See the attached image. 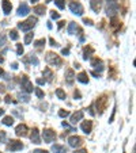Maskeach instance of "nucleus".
I'll list each match as a JSON object with an SVG mask.
<instances>
[{"mask_svg": "<svg viewBox=\"0 0 136 153\" xmlns=\"http://www.w3.org/2000/svg\"><path fill=\"white\" fill-rule=\"evenodd\" d=\"M4 90H5L4 86H0V92H4Z\"/></svg>", "mask_w": 136, "mask_h": 153, "instance_id": "obj_54", "label": "nucleus"}, {"mask_svg": "<svg viewBox=\"0 0 136 153\" xmlns=\"http://www.w3.org/2000/svg\"><path fill=\"white\" fill-rule=\"evenodd\" d=\"M76 79H78V82H80L82 84H89V77H87V73H86V72H80L78 76H76Z\"/></svg>", "mask_w": 136, "mask_h": 153, "instance_id": "obj_20", "label": "nucleus"}, {"mask_svg": "<svg viewBox=\"0 0 136 153\" xmlns=\"http://www.w3.org/2000/svg\"><path fill=\"white\" fill-rule=\"evenodd\" d=\"M4 102L5 103H11V102H12V98H11L10 95H7V96H5V99H4Z\"/></svg>", "mask_w": 136, "mask_h": 153, "instance_id": "obj_43", "label": "nucleus"}, {"mask_svg": "<svg viewBox=\"0 0 136 153\" xmlns=\"http://www.w3.org/2000/svg\"><path fill=\"white\" fill-rule=\"evenodd\" d=\"M36 23H37V18H36V16H30L27 21L18 23V29H19V30H22V31H26V33H29V31H30L33 27L36 26Z\"/></svg>", "mask_w": 136, "mask_h": 153, "instance_id": "obj_1", "label": "nucleus"}, {"mask_svg": "<svg viewBox=\"0 0 136 153\" xmlns=\"http://www.w3.org/2000/svg\"><path fill=\"white\" fill-rule=\"evenodd\" d=\"M49 43H50V46H59V45H57V42L55 41L53 38H50V39H49Z\"/></svg>", "mask_w": 136, "mask_h": 153, "instance_id": "obj_41", "label": "nucleus"}, {"mask_svg": "<svg viewBox=\"0 0 136 153\" xmlns=\"http://www.w3.org/2000/svg\"><path fill=\"white\" fill-rule=\"evenodd\" d=\"M1 115H4V110H3V108H0V117H1Z\"/></svg>", "mask_w": 136, "mask_h": 153, "instance_id": "obj_55", "label": "nucleus"}, {"mask_svg": "<svg viewBox=\"0 0 136 153\" xmlns=\"http://www.w3.org/2000/svg\"><path fill=\"white\" fill-rule=\"evenodd\" d=\"M34 92H36L37 98H40V99H44V96H45V94H44L41 88H34Z\"/></svg>", "mask_w": 136, "mask_h": 153, "instance_id": "obj_29", "label": "nucleus"}, {"mask_svg": "<svg viewBox=\"0 0 136 153\" xmlns=\"http://www.w3.org/2000/svg\"><path fill=\"white\" fill-rule=\"evenodd\" d=\"M91 66H93V68H97V69H100V71H102V69H104L102 60H100L98 57H94V58L91 60Z\"/></svg>", "mask_w": 136, "mask_h": 153, "instance_id": "obj_18", "label": "nucleus"}, {"mask_svg": "<svg viewBox=\"0 0 136 153\" xmlns=\"http://www.w3.org/2000/svg\"><path fill=\"white\" fill-rule=\"evenodd\" d=\"M30 1H32V3H37V1H38V0H30Z\"/></svg>", "mask_w": 136, "mask_h": 153, "instance_id": "obj_56", "label": "nucleus"}, {"mask_svg": "<svg viewBox=\"0 0 136 153\" xmlns=\"http://www.w3.org/2000/svg\"><path fill=\"white\" fill-rule=\"evenodd\" d=\"M0 76H4V71H3V68H0Z\"/></svg>", "mask_w": 136, "mask_h": 153, "instance_id": "obj_53", "label": "nucleus"}, {"mask_svg": "<svg viewBox=\"0 0 136 153\" xmlns=\"http://www.w3.org/2000/svg\"><path fill=\"white\" fill-rule=\"evenodd\" d=\"M37 84H38V86H44V84H45V80H44V79H37Z\"/></svg>", "mask_w": 136, "mask_h": 153, "instance_id": "obj_40", "label": "nucleus"}, {"mask_svg": "<svg viewBox=\"0 0 136 153\" xmlns=\"http://www.w3.org/2000/svg\"><path fill=\"white\" fill-rule=\"evenodd\" d=\"M52 152H55V153H67V149L64 148L63 145L55 144V145L52 146Z\"/></svg>", "mask_w": 136, "mask_h": 153, "instance_id": "obj_21", "label": "nucleus"}, {"mask_svg": "<svg viewBox=\"0 0 136 153\" xmlns=\"http://www.w3.org/2000/svg\"><path fill=\"white\" fill-rule=\"evenodd\" d=\"M11 68H12V69H18V64H16V62H14V64L11 65Z\"/></svg>", "mask_w": 136, "mask_h": 153, "instance_id": "obj_50", "label": "nucleus"}, {"mask_svg": "<svg viewBox=\"0 0 136 153\" xmlns=\"http://www.w3.org/2000/svg\"><path fill=\"white\" fill-rule=\"evenodd\" d=\"M8 150L11 152H18V150H22L23 149V144L21 141H18V140H11L10 142H8Z\"/></svg>", "mask_w": 136, "mask_h": 153, "instance_id": "obj_7", "label": "nucleus"}, {"mask_svg": "<svg viewBox=\"0 0 136 153\" xmlns=\"http://www.w3.org/2000/svg\"><path fill=\"white\" fill-rule=\"evenodd\" d=\"M67 31H68V34H75L76 31H78V26H76V23L75 22H71L69 25H68V29H67Z\"/></svg>", "mask_w": 136, "mask_h": 153, "instance_id": "obj_24", "label": "nucleus"}, {"mask_svg": "<svg viewBox=\"0 0 136 153\" xmlns=\"http://www.w3.org/2000/svg\"><path fill=\"white\" fill-rule=\"evenodd\" d=\"M73 96L76 98V99H80V92H79V91H75V94H73Z\"/></svg>", "mask_w": 136, "mask_h": 153, "instance_id": "obj_45", "label": "nucleus"}, {"mask_svg": "<svg viewBox=\"0 0 136 153\" xmlns=\"http://www.w3.org/2000/svg\"><path fill=\"white\" fill-rule=\"evenodd\" d=\"M89 110H90V114H91V115H94V114H95V112H94V111H93V106H91V107H90V108H89Z\"/></svg>", "mask_w": 136, "mask_h": 153, "instance_id": "obj_52", "label": "nucleus"}, {"mask_svg": "<svg viewBox=\"0 0 136 153\" xmlns=\"http://www.w3.org/2000/svg\"><path fill=\"white\" fill-rule=\"evenodd\" d=\"M106 106H108V98L105 96V95H102V96H100L98 99H97V102H95V107H97V110H98V114H104V111L106 110Z\"/></svg>", "mask_w": 136, "mask_h": 153, "instance_id": "obj_3", "label": "nucleus"}, {"mask_svg": "<svg viewBox=\"0 0 136 153\" xmlns=\"http://www.w3.org/2000/svg\"><path fill=\"white\" fill-rule=\"evenodd\" d=\"M68 144H69L71 148H79V146H82L83 140H82V137H79V136H72V137L68 138Z\"/></svg>", "mask_w": 136, "mask_h": 153, "instance_id": "obj_8", "label": "nucleus"}, {"mask_svg": "<svg viewBox=\"0 0 136 153\" xmlns=\"http://www.w3.org/2000/svg\"><path fill=\"white\" fill-rule=\"evenodd\" d=\"M61 53H63L64 56H68V54H69V49H68V47H67V49H63V50H61Z\"/></svg>", "mask_w": 136, "mask_h": 153, "instance_id": "obj_44", "label": "nucleus"}, {"mask_svg": "<svg viewBox=\"0 0 136 153\" xmlns=\"http://www.w3.org/2000/svg\"><path fill=\"white\" fill-rule=\"evenodd\" d=\"M93 51H94V49L91 46H87L83 51V60H89L90 57H91V54H93Z\"/></svg>", "mask_w": 136, "mask_h": 153, "instance_id": "obj_22", "label": "nucleus"}, {"mask_svg": "<svg viewBox=\"0 0 136 153\" xmlns=\"http://www.w3.org/2000/svg\"><path fill=\"white\" fill-rule=\"evenodd\" d=\"M64 76H65V83H67L68 86H72L73 80H75V72H73L72 69H67Z\"/></svg>", "mask_w": 136, "mask_h": 153, "instance_id": "obj_11", "label": "nucleus"}, {"mask_svg": "<svg viewBox=\"0 0 136 153\" xmlns=\"http://www.w3.org/2000/svg\"><path fill=\"white\" fill-rule=\"evenodd\" d=\"M117 12H118V3H113V4L108 5V8H106V14H108V16L114 18V16L117 15Z\"/></svg>", "mask_w": 136, "mask_h": 153, "instance_id": "obj_10", "label": "nucleus"}, {"mask_svg": "<svg viewBox=\"0 0 136 153\" xmlns=\"http://www.w3.org/2000/svg\"><path fill=\"white\" fill-rule=\"evenodd\" d=\"M5 141V133L4 132H0V144H3Z\"/></svg>", "mask_w": 136, "mask_h": 153, "instance_id": "obj_36", "label": "nucleus"}, {"mask_svg": "<svg viewBox=\"0 0 136 153\" xmlns=\"http://www.w3.org/2000/svg\"><path fill=\"white\" fill-rule=\"evenodd\" d=\"M69 115V112L67 111V110H60L59 111V117L60 118H65V117H68Z\"/></svg>", "mask_w": 136, "mask_h": 153, "instance_id": "obj_33", "label": "nucleus"}, {"mask_svg": "<svg viewBox=\"0 0 136 153\" xmlns=\"http://www.w3.org/2000/svg\"><path fill=\"white\" fill-rule=\"evenodd\" d=\"M45 60H46V62L48 64H50V65H55V66L61 65V58H60L56 53H53V51H48Z\"/></svg>", "mask_w": 136, "mask_h": 153, "instance_id": "obj_2", "label": "nucleus"}, {"mask_svg": "<svg viewBox=\"0 0 136 153\" xmlns=\"http://www.w3.org/2000/svg\"><path fill=\"white\" fill-rule=\"evenodd\" d=\"M21 86L22 88H23V91L27 92V94H30V92H33V84L32 82L29 80V77L26 76V75H23L21 79Z\"/></svg>", "mask_w": 136, "mask_h": 153, "instance_id": "obj_6", "label": "nucleus"}, {"mask_svg": "<svg viewBox=\"0 0 136 153\" xmlns=\"http://www.w3.org/2000/svg\"><path fill=\"white\" fill-rule=\"evenodd\" d=\"M10 38L12 39V41H18V38H19V35H18V31H16V30H11L10 31Z\"/></svg>", "mask_w": 136, "mask_h": 153, "instance_id": "obj_28", "label": "nucleus"}, {"mask_svg": "<svg viewBox=\"0 0 136 153\" xmlns=\"http://www.w3.org/2000/svg\"><path fill=\"white\" fill-rule=\"evenodd\" d=\"M0 153H1V152H0Z\"/></svg>", "mask_w": 136, "mask_h": 153, "instance_id": "obj_57", "label": "nucleus"}, {"mask_svg": "<svg viewBox=\"0 0 136 153\" xmlns=\"http://www.w3.org/2000/svg\"><path fill=\"white\" fill-rule=\"evenodd\" d=\"M80 129H82V132H84L86 134H90V133H91V129H93V122H91V121H83L82 125H80Z\"/></svg>", "mask_w": 136, "mask_h": 153, "instance_id": "obj_12", "label": "nucleus"}, {"mask_svg": "<svg viewBox=\"0 0 136 153\" xmlns=\"http://www.w3.org/2000/svg\"><path fill=\"white\" fill-rule=\"evenodd\" d=\"M4 62V58H3V56H1V53H0V64H3Z\"/></svg>", "mask_w": 136, "mask_h": 153, "instance_id": "obj_51", "label": "nucleus"}, {"mask_svg": "<svg viewBox=\"0 0 136 153\" xmlns=\"http://www.w3.org/2000/svg\"><path fill=\"white\" fill-rule=\"evenodd\" d=\"M5 43V35H0V45H4Z\"/></svg>", "mask_w": 136, "mask_h": 153, "instance_id": "obj_42", "label": "nucleus"}, {"mask_svg": "<svg viewBox=\"0 0 136 153\" xmlns=\"http://www.w3.org/2000/svg\"><path fill=\"white\" fill-rule=\"evenodd\" d=\"M30 140H32L33 144H41V138H40V132H38V129H33L32 130Z\"/></svg>", "mask_w": 136, "mask_h": 153, "instance_id": "obj_13", "label": "nucleus"}, {"mask_svg": "<svg viewBox=\"0 0 136 153\" xmlns=\"http://www.w3.org/2000/svg\"><path fill=\"white\" fill-rule=\"evenodd\" d=\"M27 132H29V129H27V126L26 125H23V123L18 125V126L15 128V134L18 136V137H26Z\"/></svg>", "mask_w": 136, "mask_h": 153, "instance_id": "obj_9", "label": "nucleus"}, {"mask_svg": "<svg viewBox=\"0 0 136 153\" xmlns=\"http://www.w3.org/2000/svg\"><path fill=\"white\" fill-rule=\"evenodd\" d=\"M42 75H44V77H45V79H44L45 82L50 83L53 80V73H52V71H50L49 68H45V69H44V72H42Z\"/></svg>", "mask_w": 136, "mask_h": 153, "instance_id": "obj_19", "label": "nucleus"}, {"mask_svg": "<svg viewBox=\"0 0 136 153\" xmlns=\"http://www.w3.org/2000/svg\"><path fill=\"white\" fill-rule=\"evenodd\" d=\"M82 118H83V111H82V110L73 112L72 115H71V123H73V125H75V123H78Z\"/></svg>", "mask_w": 136, "mask_h": 153, "instance_id": "obj_17", "label": "nucleus"}, {"mask_svg": "<svg viewBox=\"0 0 136 153\" xmlns=\"http://www.w3.org/2000/svg\"><path fill=\"white\" fill-rule=\"evenodd\" d=\"M90 7L94 12H100L101 7H102V0H91L90 1Z\"/></svg>", "mask_w": 136, "mask_h": 153, "instance_id": "obj_15", "label": "nucleus"}, {"mask_svg": "<svg viewBox=\"0 0 136 153\" xmlns=\"http://www.w3.org/2000/svg\"><path fill=\"white\" fill-rule=\"evenodd\" d=\"M1 8H3V12H4L5 15L11 14V10H12L11 1H8V0H3V1H1Z\"/></svg>", "mask_w": 136, "mask_h": 153, "instance_id": "obj_16", "label": "nucleus"}, {"mask_svg": "<svg viewBox=\"0 0 136 153\" xmlns=\"http://www.w3.org/2000/svg\"><path fill=\"white\" fill-rule=\"evenodd\" d=\"M106 3L109 5V4H113V3H117V0H106Z\"/></svg>", "mask_w": 136, "mask_h": 153, "instance_id": "obj_48", "label": "nucleus"}, {"mask_svg": "<svg viewBox=\"0 0 136 153\" xmlns=\"http://www.w3.org/2000/svg\"><path fill=\"white\" fill-rule=\"evenodd\" d=\"M64 23H65L64 21H60V22H59V29H61V27L64 26Z\"/></svg>", "mask_w": 136, "mask_h": 153, "instance_id": "obj_49", "label": "nucleus"}, {"mask_svg": "<svg viewBox=\"0 0 136 153\" xmlns=\"http://www.w3.org/2000/svg\"><path fill=\"white\" fill-rule=\"evenodd\" d=\"M83 23H84V25H87V26H93V25H94V23H93V21H91V19H87V18H84V19H83Z\"/></svg>", "mask_w": 136, "mask_h": 153, "instance_id": "obj_35", "label": "nucleus"}, {"mask_svg": "<svg viewBox=\"0 0 136 153\" xmlns=\"http://www.w3.org/2000/svg\"><path fill=\"white\" fill-rule=\"evenodd\" d=\"M55 3H56V5H57L60 10H64V8H65V0H56Z\"/></svg>", "mask_w": 136, "mask_h": 153, "instance_id": "obj_30", "label": "nucleus"}, {"mask_svg": "<svg viewBox=\"0 0 136 153\" xmlns=\"http://www.w3.org/2000/svg\"><path fill=\"white\" fill-rule=\"evenodd\" d=\"M19 98H21V100H23V102H29V96H27V95L19 94Z\"/></svg>", "mask_w": 136, "mask_h": 153, "instance_id": "obj_37", "label": "nucleus"}, {"mask_svg": "<svg viewBox=\"0 0 136 153\" xmlns=\"http://www.w3.org/2000/svg\"><path fill=\"white\" fill-rule=\"evenodd\" d=\"M33 37H34V34H33L32 31H29L26 34V37H25V45H29L33 41Z\"/></svg>", "mask_w": 136, "mask_h": 153, "instance_id": "obj_26", "label": "nucleus"}, {"mask_svg": "<svg viewBox=\"0 0 136 153\" xmlns=\"http://www.w3.org/2000/svg\"><path fill=\"white\" fill-rule=\"evenodd\" d=\"M73 153H87V150L86 149H79V150H75Z\"/></svg>", "mask_w": 136, "mask_h": 153, "instance_id": "obj_46", "label": "nucleus"}, {"mask_svg": "<svg viewBox=\"0 0 136 153\" xmlns=\"http://www.w3.org/2000/svg\"><path fill=\"white\" fill-rule=\"evenodd\" d=\"M50 16H52V19H59V18H60V15H59L57 12H55V11L50 12Z\"/></svg>", "mask_w": 136, "mask_h": 153, "instance_id": "obj_38", "label": "nucleus"}, {"mask_svg": "<svg viewBox=\"0 0 136 153\" xmlns=\"http://www.w3.org/2000/svg\"><path fill=\"white\" fill-rule=\"evenodd\" d=\"M56 96H57L60 100H65V99H67V94L64 92V90L57 88V90H56Z\"/></svg>", "mask_w": 136, "mask_h": 153, "instance_id": "obj_25", "label": "nucleus"}, {"mask_svg": "<svg viewBox=\"0 0 136 153\" xmlns=\"http://www.w3.org/2000/svg\"><path fill=\"white\" fill-rule=\"evenodd\" d=\"M3 123H4L5 126H11V125L14 123V118L12 117H4L3 118Z\"/></svg>", "mask_w": 136, "mask_h": 153, "instance_id": "obj_27", "label": "nucleus"}, {"mask_svg": "<svg viewBox=\"0 0 136 153\" xmlns=\"http://www.w3.org/2000/svg\"><path fill=\"white\" fill-rule=\"evenodd\" d=\"M42 138H44V141L46 144H50L56 140V133L53 132L52 129H44V132H42Z\"/></svg>", "mask_w": 136, "mask_h": 153, "instance_id": "obj_4", "label": "nucleus"}, {"mask_svg": "<svg viewBox=\"0 0 136 153\" xmlns=\"http://www.w3.org/2000/svg\"><path fill=\"white\" fill-rule=\"evenodd\" d=\"M45 11H46L45 5H36V7L33 8V12H36L37 15H44Z\"/></svg>", "mask_w": 136, "mask_h": 153, "instance_id": "obj_23", "label": "nucleus"}, {"mask_svg": "<svg viewBox=\"0 0 136 153\" xmlns=\"http://www.w3.org/2000/svg\"><path fill=\"white\" fill-rule=\"evenodd\" d=\"M23 46H22V43H18L16 45V53H18V56H22L23 54Z\"/></svg>", "mask_w": 136, "mask_h": 153, "instance_id": "obj_32", "label": "nucleus"}, {"mask_svg": "<svg viewBox=\"0 0 136 153\" xmlns=\"http://www.w3.org/2000/svg\"><path fill=\"white\" fill-rule=\"evenodd\" d=\"M44 45H45V38H41V39L34 42V46H36V47H42Z\"/></svg>", "mask_w": 136, "mask_h": 153, "instance_id": "obj_31", "label": "nucleus"}, {"mask_svg": "<svg viewBox=\"0 0 136 153\" xmlns=\"http://www.w3.org/2000/svg\"><path fill=\"white\" fill-rule=\"evenodd\" d=\"M30 12V8H29V5L26 4V3H22L21 5H19V8H18V15L19 16H25V15H27Z\"/></svg>", "mask_w": 136, "mask_h": 153, "instance_id": "obj_14", "label": "nucleus"}, {"mask_svg": "<svg viewBox=\"0 0 136 153\" xmlns=\"http://www.w3.org/2000/svg\"><path fill=\"white\" fill-rule=\"evenodd\" d=\"M69 10H71V12L72 14H75V15H83V5L80 4L79 1H71L69 3Z\"/></svg>", "mask_w": 136, "mask_h": 153, "instance_id": "obj_5", "label": "nucleus"}, {"mask_svg": "<svg viewBox=\"0 0 136 153\" xmlns=\"http://www.w3.org/2000/svg\"><path fill=\"white\" fill-rule=\"evenodd\" d=\"M33 153H49V152L44 150V149H36V150H33Z\"/></svg>", "mask_w": 136, "mask_h": 153, "instance_id": "obj_39", "label": "nucleus"}, {"mask_svg": "<svg viewBox=\"0 0 136 153\" xmlns=\"http://www.w3.org/2000/svg\"><path fill=\"white\" fill-rule=\"evenodd\" d=\"M30 61H32L34 65H38V58H37L34 54H30Z\"/></svg>", "mask_w": 136, "mask_h": 153, "instance_id": "obj_34", "label": "nucleus"}, {"mask_svg": "<svg viewBox=\"0 0 136 153\" xmlns=\"http://www.w3.org/2000/svg\"><path fill=\"white\" fill-rule=\"evenodd\" d=\"M91 75H93L94 77H97V79H98V77H101V75H100V73H97V72H91Z\"/></svg>", "mask_w": 136, "mask_h": 153, "instance_id": "obj_47", "label": "nucleus"}]
</instances>
